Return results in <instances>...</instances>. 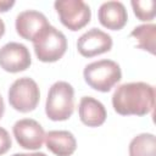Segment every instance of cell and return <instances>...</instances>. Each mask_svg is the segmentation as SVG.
I'll use <instances>...</instances> for the list:
<instances>
[{
	"label": "cell",
	"instance_id": "9c48e42d",
	"mask_svg": "<svg viewBox=\"0 0 156 156\" xmlns=\"http://www.w3.org/2000/svg\"><path fill=\"white\" fill-rule=\"evenodd\" d=\"M112 48V38L107 33L98 28H91L82 34L77 41L78 52L83 57H94L110 51Z\"/></svg>",
	"mask_w": 156,
	"mask_h": 156
},
{
	"label": "cell",
	"instance_id": "d6986e66",
	"mask_svg": "<svg viewBox=\"0 0 156 156\" xmlns=\"http://www.w3.org/2000/svg\"><path fill=\"white\" fill-rule=\"evenodd\" d=\"M12 156H46L44 152H33V154H15Z\"/></svg>",
	"mask_w": 156,
	"mask_h": 156
},
{
	"label": "cell",
	"instance_id": "e0dca14e",
	"mask_svg": "<svg viewBox=\"0 0 156 156\" xmlns=\"http://www.w3.org/2000/svg\"><path fill=\"white\" fill-rule=\"evenodd\" d=\"M11 145H12V141H11L10 134L7 133L6 129L0 127V155L6 154L11 149Z\"/></svg>",
	"mask_w": 156,
	"mask_h": 156
},
{
	"label": "cell",
	"instance_id": "44dd1931",
	"mask_svg": "<svg viewBox=\"0 0 156 156\" xmlns=\"http://www.w3.org/2000/svg\"><path fill=\"white\" fill-rule=\"evenodd\" d=\"M5 33V24H4V21L0 18V38L4 35Z\"/></svg>",
	"mask_w": 156,
	"mask_h": 156
},
{
	"label": "cell",
	"instance_id": "7a4b0ae2",
	"mask_svg": "<svg viewBox=\"0 0 156 156\" xmlns=\"http://www.w3.org/2000/svg\"><path fill=\"white\" fill-rule=\"evenodd\" d=\"M74 110V89L67 82H56L48 93L45 113L51 121H66Z\"/></svg>",
	"mask_w": 156,
	"mask_h": 156
},
{
	"label": "cell",
	"instance_id": "8992f818",
	"mask_svg": "<svg viewBox=\"0 0 156 156\" xmlns=\"http://www.w3.org/2000/svg\"><path fill=\"white\" fill-rule=\"evenodd\" d=\"M54 6L61 23L72 32L84 28L90 22V7L82 0H57Z\"/></svg>",
	"mask_w": 156,
	"mask_h": 156
},
{
	"label": "cell",
	"instance_id": "2e32d148",
	"mask_svg": "<svg viewBox=\"0 0 156 156\" xmlns=\"http://www.w3.org/2000/svg\"><path fill=\"white\" fill-rule=\"evenodd\" d=\"M134 15L140 21H152L155 17V0H133L130 2Z\"/></svg>",
	"mask_w": 156,
	"mask_h": 156
},
{
	"label": "cell",
	"instance_id": "ffe728a7",
	"mask_svg": "<svg viewBox=\"0 0 156 156\" xmlns=\"http://www.w3.org/2000/svg\"><path fill=\"white\" fill-rule=\"evenodd\" d=\"M4 111H5V104H4V100H2V96L0 95V119L2 118V115H4Z\"/></svg>",
	"mask_w": 156,
	"mask_h": 156
},
{
	"label": "cell",
	"instance_id": "277c9868",
	"mask_svg": "<svg viewBox=\"0 0 156 156\" xmlns=\"http://www.w3.org/2000/svg\"><path fill=\"white\" fill-rule=\"evenodd\" d=\"M33 48L39 61L56 62L67 50V39L61 30L50 24L33 40Z\"/></svg>",
	"mask_w": 156,
	"mask_h": 156
},
{
	"label": "cell",
	"instance_id": "ba28073f",
	"mask_svg": "<svg viewBox=\"0 0 156 156\" xmlns=\"http://www.w3.org/2000/svg\"><path fill=\"white\" fill-rule=\"evenodd\" d=\"M32 63L29 50L20 43H7L0 49V67L10 73L26 71Z\"/></svg>",
	"mask_w": 156,
	"mask_h": 156
},
{
	"label": "cell",
	"instance_id": "30bf717a",
	"mask_svg": "<svg viewBox=\"0 0 156 156\" xmlns=\"http://www.w3.org/2000/svg\"><path fill=\"white\" fill-rule=\"evenodd\" d=\"M48 26H50L48 18L35 10H27L18 13L15 23L17 34L30 41H33Z\"/></svg>",
	"mask_w": 156,
	"mask_h": 156
},
{
	"label": "cell",
	"instance_id": "3957f363",
	"mask_svg": "<svg viewBox=\"0 0 156 156\" xmlns=\"http://www.w3.org/2000/svg\"><path fill=\"white\" fill-rule=\"evenodd\" d=\"M87 84L101 93L110 91L122 78V71L112 60H100L85 66L83 71Z\"/></svg>",
	"mask_w": 156,
	"mask_h": 156
},
{
	"label": "cell",
	"instance_id": "6da1fadb",
	"mask_svg": "<svg viewBox=\"0 0 156 156\" xmlns=\"http://www.w3.org/2000/svg\"><path fill=\"white\" fill-rule=\"evenodd\" d=\"M113 110L122 116H144L155 106V88L144 82L119 85L112 95Z\"/></svg>",
	"mask_w": 156,
	"mask_h": 156
},
{
	"label": "cell",
	"instance_id": "ac0fdd59",
	"mask_svg": "<svg viewBox=\"0 0 156 156\" xmlns=\"http://www.w3.org/2000/svg\"><path fill=\"white\" fill-rule=\"evenodd\" d=\"M13 5H15V1H13V0H10V1L1 0V1H0V12H6V11H9Z\"/></svg>",
	"mask_w": 156,
	"mask_h": 156
},
{
	"label": "cell",
	"instance_id": "5bb4252c",
	"mask_svg": "<svg viewBox=\"0 0 156 156\" xmlns=\"http://www.w3.org/2000/svg\"><path fill=\"white\" fill-rule=\"evenodd\" d=\"M129 156H156V138L151 133L134 136L129 144Z\"/></svg>",
	"mask_w": 156,
	"mask_h": 156
},
{
	"label": "cell",
	"instance_id": "5b68a950",
	"mask_svg": "<svg viewBox=\"0 0 156 156\" xmlns=\"http://www.w3.org/2000/svg\"><path fill=\"white\" fill-rule=\"evenodd\" d=\"M39 100V87L32 78H18L11 84L9 89V102L11 107L18 112L27 113L35 110Z\"/></svg>",
	"mask_w": 156,
	"mask_h": 156
},
{
	"label": "cell",
	"instance_id": "52a82bcc",
	"mask_svg": "<svg viewBox=\"0 0 156 156\" xmlns=\"http://www.w3.org/2000/svg\"><path fill=\"white\" fill-rule=\"evenodd\" d=\"M12 132L18 145L27 150L40 149L45 139V132L43 127L32 118H23L17 121L13 124Z\"/></svg>",
	"mask_w": 156,
	"mask_h": 156
},
{
	"label": "cell",
	"instance_id": "9a60e30c",
	"mask_svg": "<svg viewBox=\"0 0 156 156\" xmlns=\"http://www.w3.org/2000/svg\"><path fill=\"white\" fill-rule=\"evenodd\" d=\"M130 37L135 38L138 41V48L145 51H149L150 54L155 55V46H156V26L150 24H141L135 27Z\"/></svg>",
	"mask_w": 156,
	"mask_h": 156
},
{
	"label": "cell",
	"instance_id": "4fadbf2b",
	"mask_svg": "<svg viewBox=\"0 0 156 156\" xmlns=\"http://www.w3.org/2000/svg\"><path fill=\"white\" fill-rule=\"evenodd\" d=\"M44 141L48 150L56 156H71L77 149V140L68 130H50Z\"/></svg>",
	"mask_w": 156,
	"mask_h": 156
},
{
	"label": "cell",
	"instance_id": "7c38bea8",
	"mask_svg": "<svg viewBox=\"0 0 156 156\" xmlns=\"http://www.w3.org/2000/svg\"><path fill=\"white\" fill-rule=\"evenodd\" d=\"M79 118L83 124L88 127H99L106 121V108L96 99L91 96H83L78 107Z\"/></svg>",
	"mask_w": 156,
	"mask_h": 156
},
{
	"label": "cell",
	"instance_id": "8fae6325",
	"mask_svg": "<svg viewBox=\"0 0 156 156\" xmlns=\"http://www.w3.org/2000/svg\"><path fill=\"white\" fill-rule=\"evenodd\" d=\"M98 18L102 27L111 30H119L126 26L128 13L121 1H106L100 6Z\"/></svg>",
	"mask_w": 156,
	"mask_h": 156
}]
</instances>
